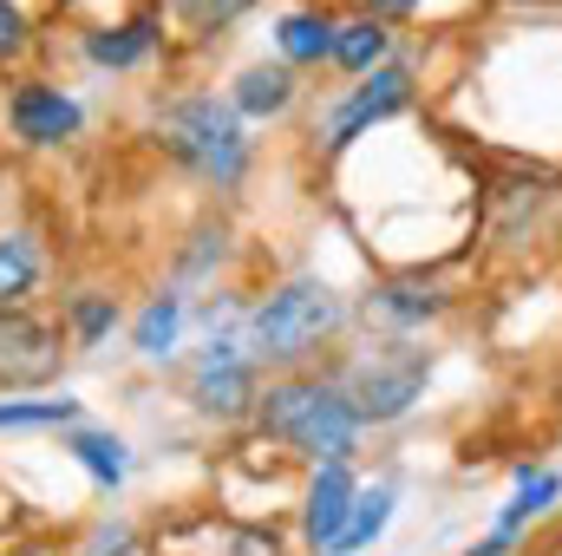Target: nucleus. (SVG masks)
<instances>
[{"label":"nucleus","instance_id":"obj_1","mask_svg":"<svg viewBox=\"0 0 562 556\" xmlns=\"http://www.w3.org/2000/svg\"><path fill=\"white\" fill-rule=\"evenodd\" d=\"M249 425L301 465H340V458H360V445H367V419H360L353 393L340 387L334 367L269 374Z\"/></svg>","mask_w":562,"mask_h":556},{"label":"nucleus","instance_id":"obj_2","mask_svg":"<svg viewBox=\"0 0 562 556\" xmlns=\"http://www.w3.org/2000/svg\"><path fill=\"white\" fill-rule=\"evenodd\" d=\"M150 144L210 190H243L256 170V125L229 105V92H164L150 105Z\"/></svg>","mask_w":562,"mask_h":556},{"label":"nucleus","instance_id":"obj_3","mask_svg":"<svg viewBox=\"0 0 562 556\" xmlns=\"http://www.w3.org/2000/svg\"><path fill=\"white\" fill-rule=\"evenodd\" d=\"M347 327H353V301L327 276H281L243 314V334H249V347L269 374L321 367V354L334 341H347Z\"/></svg>","mask_w":562,"mask_h":556},{"label":"nucleus","instance_id":"obj_4","mask_svg":"<svg viewBox=\"0 0 562 556\" xmlns=\"http://www.w3.org/2000/svg\"><path fill=\"white\" fill-rule=\"evenodd\" d=\"M340 387L353 393V407L367 419V432H393L425 407L438 354L425 347V334H367L360 347H347L334 360Z\"/></svg>","mask_w":562,"mask_h":556},{"label":"nucleus","instance_id":"obj_5","mask_svg":"<svg viewBox=\"0 0 562 556\" xmlns=\"http://www.w3.org/2000/svg\"><path fill=\"white\" fill-rule=\"evenodd\" d=\"M262 387H269V367L256 360V347H249L243 327L203 334V347L183 360V407L203 425H249Z\"/></svg>","mask_w":562,"mask_h":556},{"label":"nucleus","instance_id":"obj_6","mask_svg":"<svg viewBox=\"0 0 562 556\" xmlns=\"http://www.w3.org/2000/svg\"><path fill=\"white\" fill-rule=\"evenodd\" d=\"M413 105H419V59L400 53V59H386L380 73L340 86V92L314 112V151H321V157H347L360 138H373L380 125H393V119L413 112Z\"/></svg>","mask_w":562,"mask_h":556},{"label":"nucleus","instance_id":"obj_7","mask_svg":"<svg viewBox=\"0 0 562 556\" xmlns=\"http://www.w3.org/2000/svg\"><path fill=\"white\" fill-rule=\"evenodd\" d=\"M72 341L33 308H0V393H46L66 380Z\"/></svg>","mask_w":562,"mask_h":556},{"label":"nucleus","instance_id":"obj_8","mask_svg":"<svg viewBox=\"0 0 562 556\" xmlns=\"http://www.w3.org/2000/svg\"><path fill=\"white\" fill-rule=\"evenodd\" d=\"M557 511H562V465L517 458V465H510V498L491 511L484 537H477V544H464L458 556H517V551H524V537H530L537 524H550Z\"/></svg>","mask_w":562,"mask_h":556},{"label":"nucleus","instance_id":"obj_9","mask_svg":"<svg viewBox=\"0 0 562 556\" xmlns=\"http://www.w3.org/2000/svg\"><path fill=\"white\" fill-rule=\"evenodd\" d=\"M451 308H458V294H451V281L438 276V269H393V276L367 281L353 321H367L373 334H425Z\"/></svg>","mask_w":562,"mask_h":556},{"label":"nucleus","instance_id":"obj_10","mask_svg":"<svg viewBox=\"0 0 562 556\" xmlns=\"http://www.w3.org/2000/svg\"><path fill=\"white\" fill-rule=\"evenodd\" d=\"M7 132L26 151H59L86 132V99L53 79H13L7 92Z\"/></svg>","mask_w":562,"mask_h":556},{"label":"nucleus","instance_id":"obj_11","mask_svg":"<svg viewBox=\"0 0 562 556\" xmlns=\"http://www.w3.org/2000/svg\"><path fill=\"white\" fill-rule=\"evenodd\" d=\"M557 177L550 170H510L484 190V230L497 249H524L530 236H543V210L557 203Z\"/></svg>","mask_w":562,"mask_h":556},{"label":"nucleus","instance_id":"obj_12","mask_svg":"<svg viewBox=\"0 0 562 556\" xmlns=\"http://www.w3.org/2000/svg\"><path fill=\"white\" fill-rule=\"evenodd\" d=\"M353 498H360V471H353V458H340V465H314L307 485H301V511H294V537H301V551L307 556L334 551V537H340Z\"/></svg>","mask_w":562,"mask_h":556},{"label":"nucleus","instance_id":"obj_13","mask_svg":"<svg viewBox=\"0 0 562 556\" xmlns=\"http://www.w3.org/2000/svg\"><path fill=\"white\" fill-rule=\"evenodd\" d=\"M164 53V13L144 7L132 20H105V26H86L79 33V59L92 73H138Z\"/></svg>","mask_w":562,"mask_h":556},{"label":"nucleus","instance_id":"obj_14","mask_svg":"<svg viewBox=\"0 0 562 556\" xmlns=\"http://www.w3.org/2000/svg\"><path fill=\"white\" fill-rule=\"evenodd\" d=\"M59 452L92 478V491H99V498H119V491L132 485V471H138L132 438H125V432H112V425H92V419L66 425V432H59Z\"/></svg>","mask_w":562,"mask_h":556},{"label":"nucleus","instance_id":"obj_15","mask_svg":"<svg viewBox=\"0 0 562 556\" xmlns=\"http://www.w3.org/2000/svg\"><path fill=\"white\" fill-rule=\"evenodd\" d=\"M223 92L249 125H269V119H288L301 105V73L288 59H249V66H236V79Z\"/></svg>","mask_w":562,"mask_h":556},{"label":"nucleus","instance_id":"obj_16","mask_svg":"<svg viewBox=\"0 0 562 556\" xmlns=\"http://www.w3.org/2000/svg\"><path fill=\"white\" fill-rule=\"evenodd\" d=\"M229 256H236V223L229 216H196L190 223V236L177 243V256H170V288H210V281L229 269Z\"/></svg>","mask_w":562,"mask_h":556},{"label":"nucleus","instance_id":"obj_17","mask_svg":"<svg viewBox=\"0 0 562 556\" xmlns=\"http://www.w3.org/2000/svg\"><path fill=\"white\" fill-rule=\"evenodd\" d=\"M183 327H190V294L183 288H157L132 321V354L144 367H170L183 354Z\"/></svg>","mask_w":562,"mask_h":556},{"label":"nucleus","instance_id":"obj_18","mask_svg":"<svg viewBox=\"0 0 562 556\" xmlns=\"http://www.w3.org/2000/svg\"><path fill=\"white\" fill-rule=\"evenodd\" d=\"M393 518H400V478H360V498H353V511H347L327 556H367L373 544H386Z\"/></svg>","mask_w":562,"mask_h":556},{"label":"nucleus","instance_id":"obj_19","mask_svg":"<svg viewBox=\"0 0 562 556\" xmlns=\"http://www.w3.org/2000/svg\"><path fill=\"white\" fill-rule=\"evenodd\" d=\"M334 33H340V13L327 7H288L276 20V59H288L294 73H314L334 59Z\"/></svg>","mask_w":562,"mask_h":556},{"label":"nucleus","instance_id":"obj_20","mask_svg":"<svg viewBox=\"0 0 562 556\" xmlns=\"http://www.w3.org/2000/svg\"><path fill=\"white\" fill-rule=\"evenodd\" d=\"M386 59H400V33L386 26V20H373V13H347L340 20V33H334V73H347V79H367V73H380Z\"/></svg>","mask_w":562,"mask_h":556},{"label":"nucleus","instance_id":"obj_21","mask_svg":"<svg viewBox=\"0 0 562 556\" xmlns=\"http://www.w3.org/2000/svg\"><path fill=\"white\" fill-rule=\"evenodd\" d=\"M119 321H125V308H119L112 288H72V294H66V314H59V327H66V341H72L79 354L105 347V341L119 334Z\"/></svg>","mask_w":562,"mask_h":556},{"label":"nucleus","instance_id":"obj_22","mask_svg":"<svg viewBox=\"0 0 562 556\" xmlns=\"http://www.w3.org/2000/svg\"><path fill=\"white\" fill-rule=\"evenodd\" d=\"M46 276V249L33 230H0V308H26Z\"/></svg>","mask_w":562,"mask_h":556},{"label":"nucleus","instance_id":"obj_23","mask_svg":"<svg viewBox=\"0 0 562 556\" xmlns=\"http://www.w3.org/2000/svg\"><path fill=\"white\" fill-rule=\"evenodd\" d=\"M157 13H164V20H177L196 46H210V40H223L236 20H249V13H256V0H157Z\"/></svg>","mask_w":562,"mask_h":556},{"label":"nucleus","instance_id":"obj_24","mask_svg":"<svg viewBox=\"0 0 562 556\" xmlns=\"http://www.w3.org/2000/svg\"><path fill=\"white\" fill-rule=\"evenodd\" d=\"M86 419V400L40 393V400H0V432H66Z\"/></svg>","mask_w":562,"mask_h":556},{"label":"nucleus","instance_id":"obj_25","mask_svg":"<svg viewBox=\"0 0 562 556\" xmlns=\"http://www.w3.org/2000/svg\"><path fill=\"white\" fill-rule=\"evenodd\" d=\"M79 556H138V524H132V518H99V524L86 531Z\"/></svg>","mask_w":562,"mask_h":556},{"label":"nucleus","instance_id":"obj_26","mask_svg":"<svg viewBox=\"0 0 562 556\" xmlns=\"http://www.w3.org/2000/svg\"><path fill=\"white\" fill-rule=\"evenodd\" d=\"M33 53V20H26V7L20 0H0V66H13V59H26Z\"/></svg>","mask_w":562,"mask_h":556},{"label":"nucleus","instance_id":"obj_27","mask_svg":"<svg viewBox=\"0 0 562 556\" xmlns=\"http://www.w3.org/2000/svg\"><path fill=\"white\" fill-rule=\"evenodd\" d=\"M353 13H373V20L400 26V20H419V13H425V0H353Z\"/></svg>","mask_w":562,"mask_h":556}]
</instances>
